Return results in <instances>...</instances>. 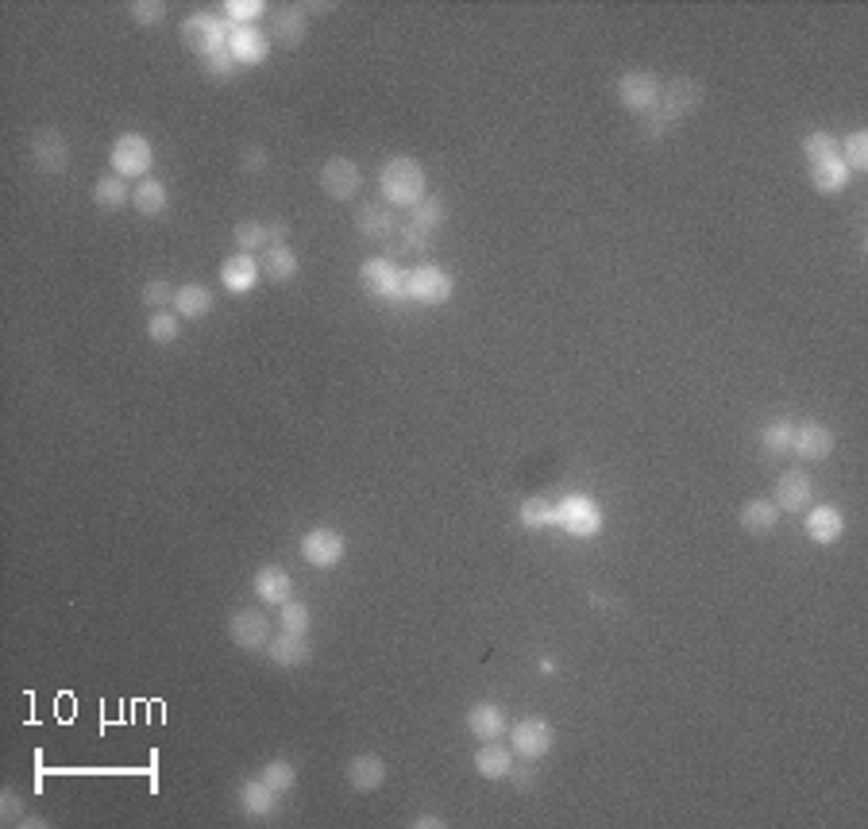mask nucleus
Instances as JSON below:
<instances>
[{
  "instance_id": "393cba45",
  "label": "nucleus",
  "mask_w": 868,
  "mask_h": 829,
  "mask_svg": "<svg viewBox=\"0 0 868 829\" xmlns=\"http://www.w3.org/2000/svg\"><path fill=\"white\" fill-rule=\"evenodd\" d=\"M267 656H271V664L278 668H301L309 656H313V644L309 637H301V633H274L271 644H267Z\"/></svg>"
},
{
  "instance_id": "4c0bfd02",
  "label": "nucleus",
  "mask_w": 868,
  "mask_h": 829,
  "mask_svg": "<svg viewBox=\"0 0 868 829\" xmlns=\"http://www.w3.org/2000/svg\"><path fill=\"white\" fill-rule=\"evenodd\" d=\"M259 779H263L271 791H278V795H290V791L298 787V768H294L286 756H278V760H271V764H263Z\"/></svg>"
},
{
  "instance_id": "f257e3e1",
  "label": "nucleus",
  "mask_w": 868,
  "mask_h": 829,
  "mask_svg": "<svg viewBox=\"0 0 868 829\" xmlns=\"http://www.w3.org/2000/svg\"><path fill=\"white\" fill-rule=\"evenodd\" d=\"M379 193L390 209H413L421 197H429V174L409 155H394L379 166Z\"/></svg>"
},
{
  "instance_id": "5701e85b",
  "label": "nucleus",
  "mask_w": 868,
  "mask_h": 829,
  "mask_svg": "<svg viewBox=\"0 0 868 829\" xmlns=\"http://www.w3.org/2000/svg\"><path fill=\"white\" fill-rule=\"evenodd\" d=\"M236 799H240V810H244L251 822H267L274 810H278V791H271L263 779H244L240 783V791H236Z\"/></svg>"
},
{
  "instance_id": "a19ab883",
  "label": "nucleus",
  "mask_w": 868,
  "mask_h": 829,
  "mask_svg": "<svg viewBox=\"0 0 868 829\" xmlns=\"http://www.w3.org/2000/svg\"><path fill=\"white\" fill-rule=\"evenodd\" d=\"M803 155H807V162H826V159H834L838 155V135L834 132H826V128H818V132H807V139H803Z\"/></svg>"
},
{
  "instance_id": "ddd939ff",
  "label": "nucleus",
  "mask_w": 868,
  "mask_h": 829,
  "mask_svg": "<svg viewBox=\"0 0 868 829\" xmlns=\"http://www.w3.org/2000/svg\"><path fill=\"white\" fill-rule=\"evenodd\" d=\"M321 189H325L332 201H355L359 189H363V170H359V162L344 159V155L328 159L325 166H321Z\"/></svg>"
},
{
  "instance_id": "f03ea898",
  "label": "nucleus",
  "mask_w": 868,
  "mask_h": 829,
  "mask_svg": "<svg viewBox=\"0 0 868 829\" xmlns=\"http://www.w3.org/2000/svg\"><path fill=\"white\" fill-rule=\"evenodd\" d=\"M228 31L224 16H209V12H193L182 20V43L190 47V54L205 66L220 54H228Z\"/></svg>"
},
{
  "instance_id": "c9c22d12",
  "label": "nucleus",
  "mask_w": 868,
  "mask_h": 829,
  "mask_svg": "<svg viewBox=\"0 0 868 829\" xmlns=\"http://www.w3.org/2000/svg\"><path fill=\"white\" fill-rule=\"evenodd\" d=\"M224 24L228 27H255L267 16V4L263 0H224Z\"/></svg>"
},
{
  "instance_id": "864d4df0",
  "label": "nucleus",
  "mask_w": 868,
  "mask_h": 829,
  "mask_svg": "<svg viewBox=\"0 0 868 829\" xmlns=\"http://www.w3.org/2000/svg\"><path fill=\"white\" fill-rule=\"evenodd\" d=\"M537 668H541V675H552V671H556V660H552V656H541Z\"/></svg>"
},
{
  "instance_id": "49530a36",
  "label": "nucleus",
  "mask_w": 868,
  "mask_h": 829,
  "mask_svg": "<svg viewBox=\"0 0 868 829\" xmlns=\"http://www.w3.org/2000/svg\"><path fill=\"white\" fill-rule=\"evenodd\" d=\"M402 232V247H406V255H425L429 251V240H433V232H425V228H417V224H409L406 228H398Z\"/></svg>"
},
{
  "instance_id": "423d86ee",
  "label": "nucleus",
  "mask_w": 868,
  "mask_h": 829,
  "mask_svg": "<svg viewBox=\"0 0 868 829\" xmlns=\"http://www.w3.org/2000/svg\"><path fill=\"white\" fill-rule=\"evenodd\" d=\"M602 525H606V517H602V506H598L595 498L568 494V498L556 502V529L579 536V540H595L602 533Z\"/></svg>"
},
{
  "instance_id": "0eeeda50",
  "label": "nucleus",
  "mask_w": 868,
  "mask_h": 829,
  "mask_svg": "<svg viewBox=\"0 0 868 829\" xmlns=\"http://www.w3.org/2000/svg\"><path fill=\"white\" fill-rule=\"evenodd\" d=\"M28 155H31V166H35L39 174H47V178L66 174V170H70V159H74L70 139L58 132V128H39V132L31 135Z\"/></svg>"
},
{
  "instance_id": "2eb2a0df",
  "label": "nucleus",
  "mask_w": 868,
  "mask_h": 829,
  "mask_svg": "<svg viewBox=\"0 0 868 829\" xmlns=\"http://www.w3.org/2000/svg\"><path fill=\"white\" fill-rule=\"evenodd\" d=\"M259 278H263V263H259V255L236 251L232 259L220 263V286H224L228 294H236V297L251 294V290L259 286Z\"/></svg>"
},
{
  "instance_id": "7c9ffc66",
  "label": "nucleus",
  "mask_w": 868,
  "mask_h": 829,
  "mask_svg": "<svg viewBox=\"0 0 868 829\" xmlns=\"http://www.w3.org/2000/svg\"><path fill=\"white\" fill-rule=\"evenodd\" d=\"M166 205H170V189H166V182H159V178H143V182L132 189V209H136L139 216H163Z\"/></svg>"
},
{
  "instance_id": "c03bdc74",
  "label": "nucleus",
  "mask_w": 868,
  "mask_h": 829,
  "mask_svg": "<svg viewBox=\"0 0 868 829\" xmlns=\"http://www.w3.org/2000/svg\"><path fill=\"white\" fill-rule=\"evenodd\" d=\"M174 294H178V286H170L166 278H151V282L143 286V305H147L151 313H159L166 305H174Z\"/></svg>"
},
{
  "instance_id": "a211bd4d",
  "label": "nucleus",
  "mask_w": 868,
  "mask_h": 829,
  "mask_svg": "<svg viewBox=\"0 0 868 829\" xmlns=\"http://www.w3.org/2000/svg\"><path fill=\"white\" fill-rule=\"evenodd\" d=\"M467 733L475 741H502L510 733V718H506V710L498 702H475L467 710Z\"/></svg>"
},
{
  "instance_id": "7ed1b4c3",
  "label": "nucleus",
  "mask_w": 868,
  "mask_h": 829,
  "mask_svg": "<svg viewBox=\"0 0 868 829\" xmlns=\"http://www.w3.org/2000/svg\"><path fill=\"white\" fill-rule=\"evenodd\" d=\"M109 166L112 174H120V178H151V166H155V147H151V139L143 132H124L112 139V151H109Z\"/></svg>"
},
{
  "instance_id": "4be33fe9",
  "label": "nucleus",
  "mask_w": 868,
  "mask_h": 829,
  "mask_svg": "<svg viewBox=\"0 0 868 829\" xmlns=\"http://www.w3.org/2000/svg\"><path fill=\"white\" fill-rule=\"evenodd\" d=\"M807 536H811L818 548H830L845 536V513L838 506H811L807 509Z\"/></svg>"
},
{
  "instance_id": "09e8293b",
  "label": "nucleus",
  "mask_w": 868,
  "mask_h": 829,
  "mask_svg": "<svg viewBox=\"0 0 868 829\" xmlns=\"http://www.w3.org/2000/svg\"><path fill=\"white\" fill-rule=\"evenodd\" d=\"M641 132H645V139H652V143H656V139H664V135L672 132V124H668V120H664V116L652 108L649 116H641Z\"/></svg>"
},
{
  "instance_id": "ea45409f",
  "label": "nucleus",
  "mask_w": 868,
  "mask_h": 829,
  "mask_svg": "<svg viewBox=\"0 0 868 829\" xmlns=\"http://www.w3.org/2000/svg\"><path fill=\"white\" fill-rule=\"evenodd\" d=\"M309 625H313V610L305 606V602H282L278 606V629H286V633H309Z\"/></svg>"
},
{
  "instance_id": "c756f323",
  "label": "nucleus",
  "mask_w": 868,
  "mask_h": 829,
  "mask_svg": "<svg viewBox=\"0 0 868 829\" xmlns=\"http://www.w3.org/2000/svg\"><path fill=\"white\" fill-rule=\"evenodd\" d=\"M93 201H97V209H105V213L128 209V205H132L128 178H120V174H105V178H97V182H93Z\"/></svg>"
},
{
  "instance_id": "b1692460",
  "label": "nucleus",
  "mask_w": 868,
  "mask_h": 829,
  "mask_svg": "<svg viewBox=\"0 0 868 829\" xmlns=\"http://www.w3.org/2000/svg\"><path fill=\"white\" fill-rule=\"evenodd\" d=\"M213 305H217V294H213L209 286H201V282H186V286H178V294H174V313H178L182 321H205V317L213 313Z\"/></svg>"
},
{
  "instance_id": "bb28decb",
  "label": "nucleus",
  "mask_w": 868,
  "mask_h": 829,
  "mask_svg": "<svg viewBox=\"0 0 868 829\" xmlns=\"http://www.w3.org/2000/svg\"><path fill=\"white\" fill-rule=\"evenodd\" d=\"M259 263H263V278H271V282H294L301 270V259L290 251V243H271Z\"/></svg>"
},
{
  "instance_id": "20e7f679",
  "label": "nucleus",
  "mask_w": 868,
  "mask_h": 829,
  "mask_svg": "<svg viewBox=\"0 0 868 829\" xmlns=\"http://www.w3.org/2000/svg\"><path fill=\"white\" fill-rule=\"evenodd\" d=\"M452 294H456V278L444 267L421 263V267L406 270V301H413V305L436 309V305H448Z\"/></svg>"
},
{
  "instance_id": "4468645a",
  "label": "nucleus",
  "mask_w": 868,
  "mask_h": 829,
  "mask_svg": "<svg viewBox=\"0 0 868 829\" xmlns=\"http://www.w3.org/2000/svg\"><path fill=\"white\" fill-rule=\"evenodd\" d=\"M228 54L236 66H263L271 58V35L263 27H232L228 31Z\"/></svg>"
},
{
  "instance_id": "9d476101",
  "label": "nucleus",
  "mask_w": 868,
  "mask_h": 829,
  "mask_svg": "<svg viewBox=\"0 0 868 829\" xmlns=\"http://www.w3.org/2000/svg\"><path fill=\"white\" fill-rule=\"evenodd\" d=\"M660 93H664V81L649 74V70H629V74L618 78V101L633 116H649L652 108L660 105Z\"/></svg>"
},
{
  "instance_id": "473e14b6",
  "label": "nucleus",
  "mask_w": 868,
  "mask_h": 829,
  "mask_svg": "<svg viewBox=\"0 0 868 829\" xmlns=\"http://www.w3.org/2000/svg\"><path fill=\"white\" fill-rule=\"evenodd\" d=\"M517 521H521L529 533L556 529V502H548V498H525V502L517 506Z\"/></svg>"
},
{
  "instance_id": "412c9836",
  "label": "nucleus",
  "mask_w": 868,
  "mask_h": 829,
  "mask_svg": "<svg viewBox=\"0 0 868 829\" xmlns=\"http://www.w3.org/2000/svg\"><path fill=\"white\" fill-rule=\"evenodd\" d=\"M251 590H255L259 602L282 606V602L294 598V579L286 575V567H278V563H263V567L255 571V579H251Z\"/></svg>"
},
{
  "instance_id": "37998d69",
  "label": "nucleus",
  "mask_w": 868,
  "mask_h": 829,
  "mask_svg": "<svg viewBox=\"0 0 868 829\" xmlns=\"http://www.w3.org/2000/svg\"><path fill=\"white\" fill-rule=\"evenodd\" d=\"M128 16H132V24H139V27H163L166 4L163 0H136V4H128Z\"/></svg>"
},
{
  "instance_id": "c85d7f7f",
  "label": "nucleus",
  "mask_w": 868,
  "mask_h": 829,
  "mask_svg": "<svg viewBox=\"0 0 868 829\" xmlns=\"http://www.w3.org/2000/svg\"><path fill=\"white\" fill-rule=\"evenodd\" d=\"M776 521H780V509L772 498H753L741 506V529L749 536H768L776 529Z\"/></svg>"
},
{
  "instance_id": "aec40b11",
  "label": "nucleus",
  "mask_w": 868,
  "mask_h": 829,
  "mask_svg": "<svg viewBox=\"0 0 868 829\" xmlns=\"http://www.w3.org/2000/svg\"><path fill=\"white\" fill-rule=\"evenodd\" d=\"M348 787L359 791V795H375L382 783H386V760L375 756V752H355L348 760Z\"/></svg>"
},
{
  "instance_id": "f704fd0d",
  "label": "nucleus",
  "mask_w": 868,
  "mask_h": 829,
  "mask_svg": "<svg viewBox=\"0 0 868 829\" xmlns=\"http://www.w3.org/2000/svg\"><path fill=\"white\" fill-rule=\"evenodd\" d=\"M444 220H448V205H444V197H436V193L421 197V201L409 209V224H417V228H425V232H436Z\"/></svg>"
},
{
  "instance_id": "1a4fd4ad",
  "label": "nucleus",
  "mask_w": 868,
  "mask_h": 829,
  "mask_svg": "<svg viewBox=\"0 0 868 829\" xmlns=\"http://www.w3.org/2000/svg\"><path fill=\"white\" fill-rule=\"evenodd\" d=\"M298 552L309 567L328 571V567L344 563V556H348V540L336 533V529H328V525H317V529H309V533L301 536Z\"/></svg>"
},
{
  "instance_id": "9b49d317",
  "label": "nucleus",
  "mask_w": 868,
  "mask_h": 829,
  "mask_svg": "<svg viewBox=\"0 0 868 829\" xmlns=\"http://www.w3.org/2000/svg\"><path fill=\"white\" fill-rule=\"evenodd\" d=\"M228 637L236 648H244V652H259V648H267L271 644V617L263 614L259 606H244V610H236V614L228 617Z\"/></svg>"
},
{
  "instance_id": "dca6fc26",
  "label": "nucleus",
  "mask_w": 868,
  "mask_h": 829,
  "mask_svg": "<svg viewBox=\"0 0 868 829\" xmlns=\"http://www.w3.org/2000/svg\"><path fill=\"white\" fill-rule=\"evenodd\" d=\"M811 498H814V482L807 471H784L780 482H776V509L780 513H803V509H811Z\"/></svg>"
},
{
  "instance_id": "72a5a7b5",
  "label": "nucleus",
  "mask_w": 868,
  "mask_h": 829,
  "mask_svg": "<svg viewBox=\"0 0 868 829\" xmlns=\"http://www.w3.org/2000/svg\"><path fill=\"white\" fill-rule=\"evenodd\" d=\"M232 236H236V247L247 251V255H259V251H267L274 243L271 224H263V220H240Z\"/></svg>"
},
{
  "instance_id": "f8f14e48",
  "label": "nucleus",
  "mask_w": 868,
  "mask_h": 829,
  "mask_svg": "<svg viewBox=\"0 0 868 829\" xmlns=\"http://www.w3.org/2000/svg\"><path fill=\"white\" fill-rule=\"evenodd\" d=\"M699 105H703V85L695 78H672V81H664V93H660L656 112H660L668 124H676L683 116H695Z\"/></svg>"
},
{
  "instance_id": "f3484780",
  "label": "nucleus",
  "mask_w": 868,
  "mask_h": 829,
  "mask_svg": "<svg viewBox=\"0 0 868 829\" xmlns=\"http://www.w3.org/2000/svg\"><path fill=\"white\" fill-rule=\"evenodd\" d=\"M355 228L367 240H390L402 224H398V209H390L386 201H367L355 209Z\"/></svg>"
},
{
  "instance_id": "2f4dec72",
  "label": "nucleus",
  "mask_w": 868,
  "mask_h": 829,
  "mask_svg": "<svg viewBox=\"0 0 868 829\" xmlns=\"http://www.w3.org/2000/svg\"><path fill=\"white\" fill-rule=\"evenodd\" d=\"M811 182L818 193H841V189H849V182H853V170L841 162V155H834V159H826V162H814Z\"/></svg>"
},
{
  "instance_id": "3c124183",
  "label": "nucleus",
  "mask_w": 868,
  "mask_h": 829,
  "mask_svg": "<svg viewBox=\"0 0 868 829\" xmlns=\"http://www.w3.org/2000/svg\"><path fill=\"white\" fill-rule=\"evenodd\" d=\"M413 826H417V829H444V826H448V822H444L440 814H421V818H417Z\"/></svg>"
},
{
  "instance_id": "6ab92c4d",
  "label": "nucleus",
  "mask_w": 868,
  "mask_h": 829,
  "mask_svg": "<svg viewBox=\"0 0 868 829\" xmlns=\"http://www.w3.org/2000/svg\"><path fill=\"white\" fill-rule=\"evenodd\" d=\"M791 452L799 455L803 463H822V459H830V452H834V432L826 425H818V421H807V425L795 428Z\"/></svg>"
},
{
  "instance_id": "39448f33",
  "label": "nucleus",
  "mask_w": 868,
  "mask_h": 829,
  "mask_svg": "<svg viewBox=\"0 0 868 829\" xmlns=\"http://www.w3.org/2000/svg\"><path fill=\"white\" fill-rule=\"evenodd\" d=\"M359 286L375 301H386V305H402L406 301V270L398 267L394 259H363L359 263Z\"/></svg>"
},
{
  "instance_id": "a18cd8bd",
  "label": "nucleus",
  "mask_w": 868,
  "mask_h": 829,
  "mask_svg": "<svg viewBox=\"0 0 868 829\" xmlns=\"http://www.w3.org/2000/svg\"><path fill=\"white\" fill-rule=\"evenodd\" d=\"M0 818L8 822V826H20L24 818H28V810H24V799L12 791V787H4V795H0Z\"/></svg>"
},
{
  "instance_id": "e433bc0d",
  "label": "nucleus",
  "mask_w": 868,
  "mask_h": 829,
  "mask_svg": "<svg viewBox=\"0 0 868 829\" xmlns=\"http://www.w3.org/2000/svg\"><path fill=\"white\" fill-rule=\"evenodd\" d=\"M178 336H182V317H178V313L159 309V313L147 317V340H151V344L166 348V344H174Z\"/></svg>"
},
{
  "instance_id": "79ce46f5",
  "label": "nucleus",
  "mask_w": 868,
  "mask_h": 829,
  "mask_svg": "<svg viewBox=\"0 0 868 829\" xmlns=\"http://www.w3.org/2000/svg\"><path fill=\"white\" fill-rule=\"evenodd\" d=\"M760 440H764V448L772 455H787L791 452V440H795V425L791 421H772V425H764Z\"/></svg>"
},
{
  "instance_id": "58836bf2",
  "label": "nucleus",
  "mask_w": 868,
  "mask_h": 829,
  "mask_svg": "<svg viewBox=\"0 0 868 829\" xmlns=\"http://www.w3.org/2000/svg\"><path fill=\"white\" fill-rule=\"evenodd\" d=\"M838 155H841V162L853 170V174L868 170V132H865V128H857V132L845 135V139L838 143Z\"/></svg>"
},
{
  "instance_id": "cd10ccee",
  "label": "nucleus",
  "mask_w": 868,
  "mask_h": 829,
  "mask_svg": "<svg viewBox=\"0 0 868 829\" xmlns=\"http://www.w3.org/2000/svg\"><path fill=\"white\" fill-rule=\"evenodd\" d=\"M305 31H309L305 4H290V8L278 12V20H274V35H278V43H282L286 51H298L301 43H305Z\"/></svg>"
},
{
  "instance_id": "603ef678",
  "label": "nucleus",
  "mask_w": 868,
  "mask_h": 829,
  "mask_svg": "<svg viewBox=\"0 0 868 829\" xmlns=\"http://www.w3.org/2000/svg\"><path fill=\"white\" fill-rule=\"evenodd\" d=\"M336 4L332 0H325V4H305V16H317V12H332Z\"/></svg>"
},
{
  "instance_id": "a878e982",
  "label": "nucleus",
  "mask_w": 868,
  "mask_h": 829,
  "mask_svg": "<svg viewBox=\"0 0 868 829\" xmlns=\"http://www.w3.org/2000/svg\"><path fill=\"white\" fill-rule=\"evenodd\" d=\"M514 749H506L502 741H483V749L475 752V772L490 783H498V779L510 776V768H514Z\"/></svg>"
},
{
  "instance_id": "de8ad7c7",
  "label": "nucleus",
  "mask_w": 868,
  "mask_h": 829,
  "mask_svg": "<svg viewBox=\"0 0 868 829\" xmlns=\"http://www.w3.org/2000/svg\"><path fill=\"white\" fill-rule=\"evenodd\" d=\"M267 162H271V155H267V147H259V143L244 147V155H240V166H244L247 174H263Z\"/></svg>"
},
{
  "instance_id": "6e6552de",
  "label": "nucleus",
  "mask_w": 868,
  "mask_h": 829,
  "mask_svg": "<svg viewBox=\"0 0 868 829\" xmlns=\"http://www.w3.org/2000/svg\"><path fill=\"white\" fill-rule=\"evenodd\" d=\"M552 745H556V729L541 714H529L517 725H510V749H514L517 760H533L537 764L541 756L552 752Z\"/></svg>"
},
{
  "instance_id": "8fccbe9b",
  "label": "nucleus",
  "mask_w": 868,
  "mask_h": 829,
  "mask_svg": "<svg viewBox=\"0 0 868 829\" xmlns=\"http://www.w3.org/2000/svg\"><path fill=\"white\" fill-rule=\"evenodd\" d=\"M510 783H514L517 791H533V783H537V772H533V760H525V768H517V760H514V768H510Z\"/></svg>"
}]
</instances>
